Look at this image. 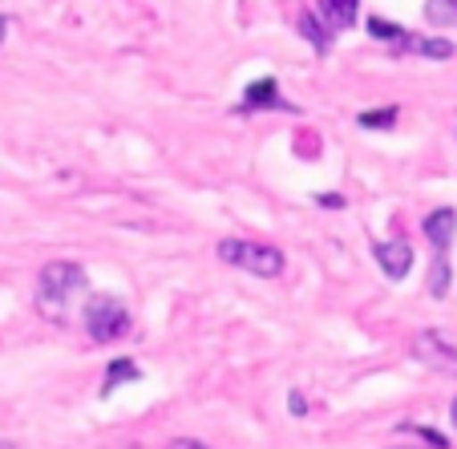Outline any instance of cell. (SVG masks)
I'll return each instance as SVG.
<instances>
[{
  "label": "cell",
  "mask_w": 457,
  "mask_h": 449,
  "mask_svg": "<svg viewBox=\"0 0 457 449\" xmlns=\"http://www.w3.org/2000/svg\"><path fill=\"white\" fill-rule=\"evenodd\" d=\"M166 449H211V445H203V441H190V437H174Z\"/></svg>",
  "instance_id": "cell-18"
},
{
  "label": "cell",
  "mask_w": 457,
  "mask_h": 449,
  "mask_svg": "<svg viewBox=\"0 0 457 449\" xmlns=\"http://www.w3.org/2000/svg\"><path fill=\"white\" fill-rule=\"evenodd\" d=\"M295 25H300V37L312 45V49L320 53V57H328V53H332V45H337V33H332V29L316 17V9H303Z\"/></svg>",
  "instance_id": "cell-10"
},
{
  "label": "cell",
  "mask_w": 457,
  "mask_h": 449,
  "mask_svg": "<svg viewBox=\"0 0 457 449\" xmlns=\"http://www.w3.org/2000/svg\"><path fill=\"white\" fill-rule=\"evenodd\" d=\"M401 57V53H417V57H429V61H449L457 53L453 41H445V37H421V33H405V41L393 49Z\"/></svg>",
  "instance_id": "cell-9"
},
{
  "label": "cell",
  "mask_w": 457,
  "mask_h": 449,
  "mask_svg": "<svg viewBox=\"0 0 457 449\" xmlns=\"http://www.w3.org/2000/svg\"><path fill=\"white\" fill-rule=\"evenodd\" d=\"M81 320H86V332L97 340V345H113L129 332V308L118 300L113 292H94L81 308Z\"/></svg>",
  "instance_id": "cell-3"
},
{
  "label": "cell",
  "mask_w": 457,
  "mask_h": 449,
  "mask_svg": "<svg viewBox=\"0 0 457 449\" xmlns=\"http://www.w3.org/2000/svg\"><path fill=\"white\" fill-rule=\"evenodd\" d=\"M316 17L332 29V33H345L356 25L361 17V0H316Z\"/></svg>",
  "instance_id": "cell-8"
},
{
  "label": "cell",
  "mask_w": 457,
  "mask_h": 449,
  "mask_svg": "<svg viewBox=\"0 0 457 449\" xmlns=\"http://www.w3.org/2000/svg\"><path fill=\"white\" fill-rule=\"evenodd\" d=\"M215 251H219V260H223V263H231V268L251 271V276H259V279H276V276H284V268H287L284 251L271 247V243L223 239Z\"/></svg>",
  "instance_id": "cell-2"
},
{
  "label": "cell",
  "mask_w": 457,
  "mask_h": 449,
  "mask_svg": "<svg viewBox=\"0 0 457 449\" xmlns=\"http://www.w3.org/2000/svg\"><path fill=\"white\" fill-rule=\"evenodd\" d=\"M372 255H377L380 271H385L393 284H401V279L413 271V247H409L405 239H388V243H377L372 247Z\"/></svg>",
  "instance_id": "cell-4"
},
{
  "label": "cell",
  "mask_w": 457,
  "mask_h": 449,
  "mask_svg": "<svg viewBox=\"0 0 457 449\" xmlns=\"http://www.w3.org/2000/svg\"><path fill=\"white\" fill-rule=\"evenodd\" d=\"M287 409H292L295 417H308V401H303V393H292V397H287Z\"/></svg>",
  "instance_id": "cell-17"
},
{
  "label": "cell",
  "mask_w": 457,
  "mask_h": 449,
  "mask_svg": "<svg viewBox=\"0 0 457 449\" xmlns=\"http://www.w3.org/2000/svg\"><path fill=\"white\" fill-rule=\"evenodd\" d=\"M364 25H369V37H372V41L388 45V49H397V45L405 41V33H409L405 25H397V21H385V17H369Z\"/></svg>",
  "instance_id": "cell-12"
},
{
  "label": "cell",
  "mask_w": 457,
  "mask_h": 449,
  "mask_svg": "<svg viewBox=\"0 0 457 449\" xmlns=\"http://www.w3.org/2000/svg\"><path fill=\"white\" fill-rule=\"evenodd\" d=\"M449 417H453V429H457V397H453V405H449Z\"/></svg>",
  "instance_id": "cell-21"
},
{
  "label": "cell",
  "mask_w": 457,
  "mask_h": 449,
  "mask_svg": "<svg viewBox=\"0 0 457 449\" xmlns=\"http://www.w3.org/2000/svg\"><path fill=\"white\" fill-rule=\"evenodd\" d=\"M142 369L134 361H126V356H118V361H110V369H105V380H102V397H113V389H118L121 380H138Z\"/></svg>",
  "instance_id": "cell-11"
},
{
  "label": "cell",
  "mask_w": 457,
  "mask_h": 449,
  "mask_svg": "<svg viewBox=\"0 0 457 449\" xmlns=\"http://www.w3.org/2000/svg\"><path fill=\"white\" fill-rule=\"evenodd\" d=\"M413 353L421 356L425 364H433V369L457 372V348H445V345H441L437 332H421V337L413 340Z\"/></svg>",
  "instance_id": "cell-7"
},
{
  "label": "cell",
  "mask_w": 457,
  "mask_h": 449,
  "mask_svg": "<svg viewBox=\"0 0 457 449\" xmlns=\"http://www.w3.org/2000/svg\"><path fill=\"white\" fill-rule=\"evenodd\" d=\"M397 121V105H385V110H364L361 118H356V126L361 130H388Z\"/></svg>",
  "instance_id": "cell-15"
},
{
  "label": "cell",
  "mask_w": 457,
  "mask_h": 449,
  "mask_svg": "<svg viewBox=\"0 0 457 449\" xmlns=\"http://www.w3.org/2000/svg\"><path fill=\"white\" fill-rule=\"evenodd\" d=\"M449 279H453V276H449V260L437 251V255H433V268H429V292H433V300H445V295H449Z\"/></svg>",
  "instance_id": "cell-14"
},
{
  "label": "cell",
  "mask_w": 457,
  "mask_h": 449,
  "mask_svg": "<svg viewBox=\"0 0 457 449\" xmlns=\"http://www.w3.org/2000/svg\"><path fill=\"white\" fill-rule=\"evenodd\" d=\"M320 207H345V199H340V195H320Z\"/></svg>",
  "instance_id": "cell-19"
},
{
  "label": "cell",
  "mask_w": 457,
  "mask_h": 449,
  "mask_svg": "<svg viewBox=\"0 0 457 449\" xmlns=\"http://www.w3.org/2000/svg\"><path fill=\"white\" fill-rule=\"evenodd\" d=\"M421 231H425V239L433 243V251H441V255H445L449 243H453V235H457V211L453 207L429 211V215H425V223H421Z\"/></svg>",
  "instance_id": "cell-6"
},
{
  "label": "cell",
  "mask_w": 457,
  "mask_h": 449,
  "mask_svg": "<svg viewBox=\"0 0 457 449\" xmlns=\"http://www.w3.org/2000/svg\"><path fill=\"white\" fill-rule=\"evenodd\" d=\"M9 29H12V21H9V17H4V12H0V45L9 41Z\"/></svg>",
  "instance_id": "cell-20"
},
{
  "label": "cell",
  "mask_w": 457,
  "mask_h": 449,
  "mask_svg": "<svg viewBox=\"0 0 457 449\" xmlns=\"http://www.w3.org/2000/svg\"><path fill=\"white\" fill-rule=\"evenodd\" d=\"M78 292H86V268L78 260H53L37 276V308L49 320H65L70 300H78Z\"/></svg>",
  "instance_id": "cell-1"
},
{
  "label": "cell",
  "mask_w": 457,
  "mask_h": 449,
  "mask_svg": "<svg viewBox=\"0 0 457 449\" xmlns=\"http://www.w3.org/2000/svg\"><path fill=\"white\" fill-rule=\"evenodd\" d=\"M0 449H21V445H12V441H0Z\"/></svg>",
  "instance_id": "cell-22"
},
{
  "label": "cell",
  "mask_w": 457,
  "mask_h": 449,
  "mask_svg": "<svg viewBox=\"0 0 457 449\" xmlns=\"http://www.w3.org/2000/svg\"><path fill=\"white\" fill-rule=\"evenodd\" d=\"M425 21L433 29H457V0H425Z\"/></svg>",
  "instance_id": "cell-13"
},
{
  "label": "cell",
  "mask_w": 457,
  "mask_h": 449,
  "mask_svg": "<svg viewBox=\"0 0 457 449\" xmlns=\"http://www.w3.org/2000/svg\"><path fill=\"white\" fill-rule=\"evenodd\" d=\"M401 433H417L421 441H429L433 449H449V441H445V433H437V429H425V425H413V421H401Z\"/></svg>",
  "instance_id": "cell-16"
},
{
  "label": "cell",
  "mask_w": 457,
  "mask_h": 449,
  "mask_svg": "<svg viewBox=\"0 0 457 449\" xmlns=\"http://www.w3.org/2000/svg\"><path fill=\"white\" fill-rule=\"evenodd\" d=\"M243 113H255V110H292V105L279 97V81L276 78H259L243 89V102H239Z\"/></svg>",
  "instance_id": "cell-5"
}]
</instances>
